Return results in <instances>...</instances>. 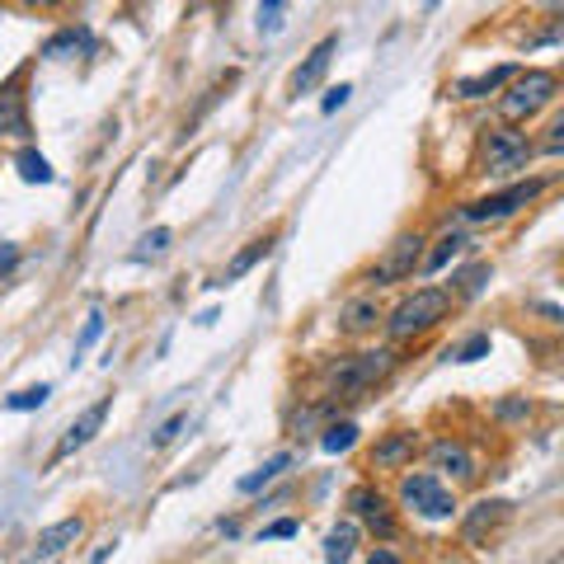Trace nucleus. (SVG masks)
<instances>
[{"label": "nucleus", "mask_w": 564, "mask_h": 564, "mask_svg": "<svg viewBox=\"0 0 564 564\" xmlns=\"http://www.w3.org/2000/svg\"><path fill=\"white\" fill-rule=\"evenodd\" d=\"M400 367V348H362V352H344V358L325 362V386L339 400H362L372 386H381Z\"/></svg>", "instance_id": "1"}, {"label": "nucleus", "mask_w": 564, "mask_h": 564, "mask_svg": "<svg viewBox=\"0 0 564 564\" xmlns=\"http://www.w3.org/2000/svg\"><path fill=\"white\" fill-rule=\"evenodd\" d=\"M452 296L443 288H414L410 296H400V302L381 315L386 334H391L395 344H410V339H423V334H433L443 321H452Z\"/></svg>", "instance_id": "2"}, {"label": "nucleus", "mask_w": 564, "mask_h": 564, "mask_svg": "<svg viewBox=\"0 0 564 564\" xmlns=\"http://www.w3.org/2000/svg\"><path fill=\"white\" fill-rule=\"evenodd\" d=\"M555 95H560V76H555V70H541V66L518 70L513 85H508L503 99H499V113H503L508 128H518V122H532L541 109H551Z\"/></svg>", "instance_id": "3"}, {"label": "nucleus", "mask_w": 564, "mask_h": 564, "mask_svg": "<svg viewBox=\"0 0 564 564\" xmlns=\"http://www.w3.org/2000/svg\"><path fill=\"white\" fill-rule=\"evenodd\" d=\"M400 503L429 522H447L456 513V494L437 480L433 470H404L400 475Z\"/></svg>", "instance_id": "4"}, {"label": "nucleus", "mask_w": 564, "mask_h": 564, "mask_svg": "<svg viewBox=\"0 0 564 564\" xmlns=\"http://www.w3.org/2000/svg\"><path fill=\"white\" fill-rule=\"evenodd\" d=\"M536 155V141L527 137L522 128H494L485 141H480V174H518L527 170V161Z\"/></svg>", "instance_id": "5"}, {"label": "nucleus", "mask_w": 564, "mask_h": 564, "mask_svg": "<svg viewBox=\"0 0 564 564\" xmlns=\"http://www.w3.org/2000/svg\"><path fill=\"white\" fill-rule=\"evenodd\" d=\"M545 184L551 180H518V184H508L499 193H489V198H475V203L462 207V221H503V217H513V212L532 207L541 198Z\"/></svg>", "instance_id": "6"}, {"label": "nucleus", "mask_w": 564, "mask_h": 564, "mask_svg": "<svg viewBox=\"0 0 564 564\" xmlns=\"http://www.w3.org/2000/svg\"><path fill=\"white\" fill-rule=\"evenodd\" d=\"M423 250H429V240H423L419 231H404L395 236L391 245H386V254L372 263V273H367V282L372 288H391V282H410L419 273L423 263Z\"/></svg>", "instance_id": "7"}, {"label": "nucleus", "mask_w": 564, "mask_h": 564, "mask_svg": "<svg viewBox=\"0 0 564 564\" xmlns=\"http://www.w3.org/2000/svg\"><path fill=\"white\" fill-rule=\"evenodd\" d=\"M348 522H362L367 532H372L377 541H395L400 536V518H395V508H391V499L377 489V485H352L348 489Z\"/></svg>", "instance_id": "8"}, {"label": "nucleus", "mask_w": 564, "mask_h": 564, "mask_svg": "<svg viewBox=\"0 0 564 564\" xmlns=\"http://www.w3.org/2000/svg\"><path fill=\"white\" fill-rule=\"evenodd\" d=\"M0 137L6 141H24L33 137V122H29V95H24V70L0 85Z\"/></svg>", "instance_id": "9"}, {"label": "nucleus", "mask_w": 564, "mask_h": 564, "mask_svg": "<svg viewBox=\"0 0 564 564\" xmlns=\"http://www.w3.org/2000/svg\"><path fill=\"white\" fill-rule=\"evenodd\" d=\"M414 456H419V433L414 429H391V433H381L377 437V447L367 452V470H404V466H414Z\"/></svg>", "instance_id": "10"}, {"label": "nucleus", "mask_w": 564, "mask_h": 564, "mask_svg": "<svg viewBox=\"0 0 564 564\" xmlns=\"http://www.w3.org/2000/svg\"><path fill=\"white\" fill-rule=\"evenodd\" d=\"M508 518H513V503L508 499H480L462 518V545H489V536H499Z\"/></svg>", "instance_id": "11"}, {"label": "nucleus", "mask_w": 564, "mask_h": 564, "mask_svg": "<svg viewBox=\"0 0 564 564\" xmlns=\"http://www.w3.org/2000/svg\"><path fill=\"white\" fill-rule=\"evenodd\" d=\"M429 462H433V470H443V475H452L456 485H470L475 475V456H470V447L466 443H456V437H437V443L429 447ZM443 475H437V480H443Z\"/></svg>", "instance_id": "12"}, {"label": "nucleus", "mask_w": 564, "mask_h": 564, "mask_svg": "<svg viewBox=\"0 0 564 564\" xmlns=\"http://www.w3.org/2000/svg\"><path fill=\"white\" fill-rule=\"evenodd\" d=\"M109 404H113V400H99V404H90V410H85L76 423H70L66 437L57 443V452H52V462H66V456H76L85 443H90V437L104 429V419H109Z\"/></svg>", "instance_id": "13"}, {"label": "nucleus", "mask_w": 564, "mask_h": 564, "mask_svg": "<svg viewBox=\"0 0 564 564\" xmlns=\"http://www.w3.org/2000/svg\"><path fill=\"white\" fill-rule=\"evenodd\" d=\"M339 52V33H325L321 43L311 47V57L292 70V95H306V90H315V85L325 80V70H329V57Z\"/></svg>", "instance_id": "14"}, {"label": "nucleus", "mask_w": 564, "mask_h": 564, "mask_svg": "<svg viewBox=\"0 0 564 564\" xmlns=\"http://www.w3.org/2000/svg\"><path fill=\"white\" fill-rule=\"evenodd\" d=\"M85 527H90V522H85L80 513H76V518H62V522H52V527H43V532H39V541H33V555H39V560L62 555L66 545H76V541L85 536Z\"/></svg>", "instance_id": "15"}, {"label": "nucleus", "mask_w": 564, "mask_h": 564, "mask_svg": "<svg viewBox=\"0 0 564 564\" xmlns=\"http://www.w3.org/2000/svg\"><path fill=\"white\" fill-rule=\"evenodd\" d=\"M381 302L377 296H352V302L339 311V329L348 334V339H362V334H377V325H381Z\"/></svg>", "instance_id": "16"}, {"label": "nucleus", "mask_w": 564, "mask_h": 564, "mask_svg": "<svg viewBox=\"0 0 564 564\" xmlns=\"http://www.w3.org/2000/svg\"><path fill=\"white\" fill-rule=\"evenodd\" d=\"M513 76H518V66H513V62H503V66L485 70V76H466V80H456L447 95H452V99H489V95H499Z\"/></svg>", "instance_id": "17"}, {"label": "nucleus", "mask_w": 564, "mask_h": 564, "mask_svg": "<svg viewBox=\"0 0 564 564\" xmlns=\"http://www.w3.org/2000/svg\"><path fill=\"white\" fill-rule=\"evenodd\" d=\"M273 245H278V231H263V236H254V240L245 245V250H240L231 263H226V273H221L217 288H226V282H236V278H245V273L254 269V263H263V259L273 254Z\"/></svg>", "instance_id": "18"}, {"label": "nucleus", "mask_w": 564, "mask_h": 564, "mask_svg": "<svg viewBox=\"0 0 564 564\" xmlns=\"http://www.w3.org/2000/svg\"><path fill=\"white\" fill-rule=\"evenodd\" d=\"M466 245H470V240H466L462 231H443V236L433 240V250H423V263H419V273H443L447 263H452L456 254L466 250Z\"/></svg>", "instance_id": "19"}, {"label": "nucleus", "mask_w": 564, "mask_h": 564, "mask_svg": "<svg viewBox=\"0 0 564 564\" xmlns=\"http://www.w3.org/2000/svg\"><path fill=\"white\" fill-rule=\"evenodd\" d=\"M494 278V269L489 263H475V269H462V273H452V282H447V296L452 302H470V296H480L485 292V282Z\"/></svg>", "instance_id": "20"}, {"label": "nucleus", "mask_w": 564, "mask_h": 564, "mask_svg": "<svg viewBox=\"0 0 564 564\" xmlns=\"http://www.w3.org/2000/svg\"><path fill=\"white\" fill-rule=\"evenodd\" d=\"M352 551H358V522H339L325 536V564H348Z\"/></svg>", "instance_id": "21"}, {"label": "nucleus", "mask_w": 564, "mask_h": 564, "mask_svg": "<svg viewBox=\"0 0 564 564\" xmlns=\"http://www.w3.org/2000/svg\"><path fill=\"white\" fill-rule=\"evenodd\" d=\"M288 466H292V452H278V456H269V462H263L259 470L240 475L236 489H240V494H254V489H263V485H273V480H278V475L288 470Z\"/></svg>", "instance_id": "22"}, {"label": "nucleus", "mask_w": 564, "mask_h": 564, "mask_svg": "<svg viewBox=\"0 0 564 564\" xmlns=\"http://www.w3.org/2000/svg\"><path fill=\"white\" fill-rule=\"evenodd\" d=\"M14 170H20V180H24V184H52L47 155H43V151H33V147H20V151H14Z\"/></svg>", "instance_id": "23"}, {"label": "nucleus", "mask_w": 564, "mask_h": 564, "mask_svg": "<svg viewBox=\"0 0 564 564\" xmlns=\"http://www.w3.org/2000/svg\"><path fill=\"white\" fill-rule=\"evenodd\" d=\"M321 447H325L329 456H344V452H352V447H358V423H352V419L329 423L325 437H321Z\"/></svg>", "instance_id": "24"}, {"label": "nucleus", "mask_w": 564, "mask_h": 564, "mask_svg": "<svg viewBox=\"0 0 564 564\" xmlns=\"http://www.w3.org/2000/svg\"><path fill=\"white\" fill-rule=\"evenodd\" d=\"M47 395H52V386H47V381H43V386H29V391H14V395L6 400V410H14V414L39 410V404H47Z\"/></svg>", "instance_id": "25"}, {"label": "nucleus", "mask_w": 564, "mask_h": 564, "mask_svg": "<svg viewBox=\"0 0 564 564\" xmlns=\"http://www.w3.org/2000/svg\"><path fill=\"white\" fill-rule=\"evenodd\" d=\"M494 419H499V423H522V419H532V400H527V395L499 400V404H494Z\"/></svg>", "instance_id": "26"}, {"label": "nucleus", "mask_w": 564, "mask_h": 564, "mask_svg": "<svg viewBox=\"0 0 564 564\" xmlns=\"http://www.w3.org/2000/svg\"><path fill=\"white\" fill-rule=\"evenodd\" d=\"M170 240H174L170 226H155V231H147V236L137 240V245H141L137 259H147V254H165V250H170Z\"/></svg>", "instance_id": "27"}, {"label": "nucleus", "mask_w": 564, "mask_h": 564, "mask_svg": "<svg viewBox=\"0 0 564 564\" xmlns=\"http://www.w3.org/2000/svg\"><path fill=\"white\" fill-rule=\"evenodd\" d=\"M184 423H188V410H180V414H170V419L161 423V429H155V433H151V447H170V443H174V437H180V433H184Z\"/></svg>", "instance_id": "28"}, {"label": "nucleus", "mask_w": 564, "mask_h": 564, "mask_svg": "<svg viewBox=\"0 0 564 564\" xmlns=\"http://www.w3.org/2000/svg\"><path fill=\"white\" fill-rule=\"evenodd\" d=\"M489 348H494L489 334H475V339H466L462 348L452 352V362H480V358H489Z\"/></svg>", "instance_id": "29"}, {"label": "nucleus", "mask_w": 564, "mask_h": 564, "mask_svg": "<svg viewBox=\"0 0 564 564\" xmlns=\"http://www.w3.org/2000/svg\"><path fill=\"white\" fill-rule=\"evenodd\" d=\"M296 532H302V522H296V518H278V522H269V527H263V532H259V541H292Z\"/></svg>", "instance_id": "30"}, {"label": "nucleus", "mask_w": 564, "mask_h": 564, "mask_svg": "<svg viewBox=\"0 0 564 564\" xmlns=\"http://www.w3.org/2000/svg\"><path fill=\"white\" fill-rule=\"evenodd\" d=\"M282 14H288V6H282V0H269V6H259V29H263V33H278V29H282Z\"/></svg>", "instance_id": "31"}, {"label": "nucleus", "mask_w": 564, "mask_h": 564, "mask_svg": "<svg viewBox=\"0 0 564 564\" xmlns=\"http://www.w3.org/2000/svg\"><path fill=\"white\" fill-rule=\"evenodd\" d=\"M536 151H541V155H560V151H564V118H555L551 128H545V141H541Z\"/></svg>", "instance_id": "32"}, {"label": "nucleus", "mask_w": 564, "mask_h": 564, "mask_svg": "<svg viewBox=\"0 0 564 564\" xmlns=\"http://www.w3.org/2000/svg\"><path fill=\"white\" fill-rule=\"evenodd\" d=\"M99 334H104V315L95 311V315H90V321H85V329H80V339H76V358H80V352H85V348H90V344L99 339Z\"/></svg>", "instance_id": "33"}, {"label": "nucleus", "mask_w": 564, "mask_h": 564, "mask_svg": "<svg viewBox=\"0 0 564 564\" xmlns=\"http://www.w3.org/2000/svg\"><path fill=\"white\" fill-rule=\"evenodd\" d=\"M348 95H352V85H334V90L325 95V104H321V109H325V113H339L344 104H348Z\"/></svg>", "instance_id": "34"}, {"label": "nucleus", "mask_w": 564, "mask_h": 564, "mask_svg": "<svg viewBox=\"0 0 564 564\" xmlns=\"http://www.w3.org/2000/svg\"><path fill=\"white\" fill-rule=\"evenodd\" d=\"M367 564H404L395 551H391V545H377V551L372 555H367Z\"/></svg>", "instance_id": "35"}, {"label": "nucleus", "mask_w": 564, "mask_h": 564, "mask_svg": "<svg viewBox=\"0 0 564 564\" xmlns=\"http://www.w3.org/2000/svg\"><path fill=\"white\" fill-rule=\"evenodd\" d=\"M14 263H20V250H14V245H0V273H10Z\"/></svg>", "instance_id": "36"}, {"label": "nucleus", "mask_w": 564, "mask_h": 564, "mask_svg": "<svg viewBox=\"0 0 564 564\" xmlns=\"http://www.w3.org/2000/svg\"><path fill=\"white\" fill-rule=\"evenodd\" d=\"M532 311H536V315H545V321H551V325H560V306H555V302H536Z\"/></svg>", "instance_id": "37"}, {"label": "nucleus", "mask_w": 564, "mask_h": 564, "mask_svg": "<svg viewBox=\"0 0 564 564\" xmlns=\"http://www.w3.org/2000/svg\"><path fill=\"white\" fill-rule=\"evenodd\" d=\"M113 545H118V541H109L104 551H95V560H90V564H104V560H109V555H113Z\"/></svg>", "instance_id": "38"}]
</instances>
